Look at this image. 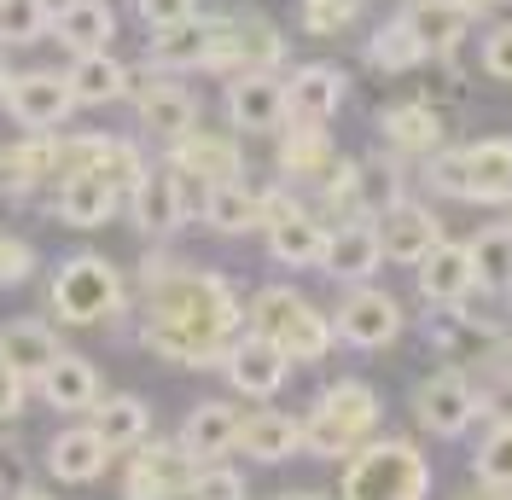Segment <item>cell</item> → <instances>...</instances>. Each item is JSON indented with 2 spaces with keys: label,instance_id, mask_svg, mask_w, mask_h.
<instances>
[{
  "label": "cell",
  "instance_id": "obj_8",
  "mask_svg": "<svg viewBox=\"0 0 512 500\" xmlns=\"http://www.w3.org/2000/svg\"><path fill=\"white\" fill-rule=\"evenodd\" d=\"M379 227L367 216H350V221H338L332 233H326V245H320V268L332 274V280H344V285H361L373 268H379Z\"/></svg>",
  "mask_w": 512,
  "mask_h": 500
},
{
  "label": "cell",
  "instance_id": "obj_19",
  "mask_svg": "<svg viewBox=\"0 0 512 500\" xmlns=\"http://www.w3.org/2000/svg\"><path fill=\"white\" fill-rule=\"evenodd\" d=\"M338 105H344V76L332 64H303L286 82V117H297V123L320 128Z\"/></svg>",
  "mask_w": 512,
  "mask_h": 500
},
{
  "label": "cell",
  "instance_id": "obj_50",
  "mask_svg": "<svg viewBox=\"0 0 512 500\" xmlns=\"http://www.w3.org/2000/svg\"><path fill=\"white\" fill-rule=\"evenodd\" d=\"M12 500H47V495H41V489H24V495H12Z\"/></svg>",
  "mask_w": 512,
  "mask_h": 500
},
{
  "label": "cell",
  "instance_id": "obj_39",
  "mask_svg": "<svg viewBox=\"0 0 512 500\" xmlns=\"http://www.w3.org/2000/svg\"><path fill=\"white\" fill-rule=\"evenodd\" d=\"M478 477L489 489H512V425H489L478 448Z\"/></svg>",
  "mask_w": 512,
  "mask_h": 500
},
{
  "label": "cell",
  "instance_id": "obj_44",
  "mask_svg": "<svg viewBox=\"0 0 512 500\" xmlns=\"http://www.w3.org/2000/svg\"><path fill=\"white\" fill-rule=\"evenodd\" d=\"M30 245H18V239H6V233H0V285H12V280H24V274H30Z\"/></svg>",
  "mask_w": 512,
  "mask_h": 500
},
{
  "label": "cell",
  "instance_id": "obj_17",
  "mask_svg": "<svg viewBox=\"0 0 512 500\" xmlns=\"http://www.w3.org/2000/svg\"><path fill=\"white\" fill-rule=\"evenodd\" d=\"M227 117L239 128H280L286 123V82H274L268 70H251L227 88Z\"/></svg>",
  "mask_w": 512,
  "mask_h": 500
},
{
  "label": "cell",
  "instance_id": "obj_15",
  "mask_svg": "<svg viewBox=\"0 0 512 500\" xmlns=\"http://www.w3.org/2000/svg\"><path fill=\"white\" fill-rule=\"evenodd\" d=\"M175 175L181 181H204V187H222V181L245 175V157L222 134H187V140H175Z\"/></svg>",
  "mask_w": 512,
  "mask_h": 500
},
{
  "label": "cell",
  "instance_id": "obj_4",
  "mask_svg": "<svg viewBox=\"0 0 512 500\" xmlns=\"http://www.w3.org/2000/svg\"><path fill=\"white\" fill-rule=\"evenodd\" d=\"M251 320H256V338H268L286 361H320L332 349V320H320V309H309L286 285L256 291Z\"/></svg>",
  "mask_w": 512,
  "mask_h": 500
},
{
  "label": "cell",
  "instance_id": "obj_23",
  "mask_svg": "<svg viewBox=\"0 0 512 500\" xmlns=\"http://www.w3.org/2000/svg\"><path fill=\"white\" fill-rule=\"evenodd\" d=\"M140 123L152 128L158 140H187L192 134V94L187 88H175L169 76H152L146 88H140Z\"/></svg>",
  "mask_w": 512,
  "mask_h": 500
},
{
  "label": "cell",
  "instance_id": "obj_6",
  "mask_svg": "<svg viewBox=\"0 0 512 500\" xmlns=\"http://www.w3.org/2000/svg\"><path fill=\"white\" fill-rule=\"evenodd\" d=\"M53 309L70 326H99L105 314L123 309V274L105 256H76V262H64L59 280H53Z\"/></svg>",
  "mask_w": 512,
  "mask_h": 500
},
{
  "label": "cell",
  "instance_id": "obj_32",
  "mask_svg": "<svg viewBox=\"0 0 512 500\" xmlns=\"http://www.w3.org/2000/svg\"><path fill=\"white\" fill-rule=\"evenodd\" d=\"M384 140L396 152H431L443 140V123L431 105H396V111H384Z\"/></svg>",
  "mask_w": 512,
  "mask_h": 500
},
{
  "label": "cell",
  "instance_id": "obj_5",
  "mask_svg": "<svg viewBox=\"0 0 512 500\" xmlns=\"http://www.w3.org/2000/svg\"><path fill=\"white\" fill-rule=\"evenodd\" d=\"M431 187L466 204H507L512 198V140H478L466 152H443L431 163Z\"/></svg>",
  "mask_w": 512,
  "mask_h": 500
},
{
  "label": "cell",
  "instance_id": "obj_25",
  "mask_svg": "<svg viewBox=\"0 0 512 500\" xmlns=\"http://www.w3.org/2000/svg\"><path fill=\"white\" fill-rule=\"evenodd\" d=\"M239 448L251 454L256 466H280V460H291L303 448V425L291 413H251L239 425Z\"/></svg>",
  "mask_w": 512,
  "mask_h": 500
},
{
  "label": "cell",
  "instance_id": "obj_22",
  "mask_svg": "<svg viewBox=\"0 0 512 500\" xmlns=\"http://www.w3.org/2000/svg\"><path fill=\"white\" fill-rule=\"evenodd\" d=\"M111 30H117V18H111V6H105V0H64L59 12H53V35H59L76 59L105 53Z\"/></svg>",
  "mask_w": 512,
  "mask_h": 500
},
{
  "label": "cell",
  "instance_id": "obj_2",
  "mask_svg": "<svg viewBox=\"0 0 512 500\" xmlns=\"http://www.w3.org/2000/svg\"><path fill=\"white\" fill-rule=\"evenodd\" d=\"M425 489H431V471L419 448L396 437L355 448L344 471V500H425Z\"/></svg>",
  "mask_w": 512,
  "mask_h": 500
},
{
  "label": "cell",
  "instance_id": "obj_34",
  "mask_svg": "<svg viewBox=\"0 0 512 500\" xmlns=\"http://www.w3.org/2000/svg\"><path fill=\"white\" fill-rule=\"evenodd\" d=\"M268 245H274V256H280L286 268H309V262H320L326 227H315L309 216H291V221H280V227H268Z\"/></svg>",
  "mask_w": 512,
  "mask_h": 500
},
{
  "label": "cell",
  "instance_id": "obj_7",
  "mask_svg": "<svg viewBox=\"0 0 512 500\" xmlns=\"http://www.w3.org/2000/svg\"><path fill=\"white\" fill-rule=\"evenodd\" d=\"M280 53H286V41L268 30L262 18H210V70L245 64V76H251V70L280 64Z\"/></svg>",
  "mask_w": 512,
  "mask_h": 500
},
{
  "label": "cell",
  "instance_id": "obj_3",
  "mask_svg": "<svg viewBox=\"0 0 512 500\" xmlns=\"http://www.w3.org/2000/svg\"><path fill=\"white\" fill-rule=\"evenodd\" d=\"M373 425H379V396H373L367 384L344 378V384H332V390L309 407V419H303V448L320 454V460H344V454H355V442L367 437Z\"/></svg>",
  "mask_w": 512,
  "mask_h": 500
},
{
  "label": "cell",
  "instance_id": "obj_9",
  "mask_svg": "<svg viewBox=\"0 0 512 500\" xmlns=\"http://www.w3.org/2000/svg\"><path fill=\"white\" fill-rule=\"evenodd\" d=\"M338 332L361 349H384L396 332H402V303L390 297V291H350L344 297V309H338Z\"/></svg>",
  "mask_w": 512,
  "mask_h": 500
},
{
  "label": "cell",
  "instance_id": "obj_40",
  "mask_svg": "<svg viewBox=\"0 0 512 500\" xmlns=\"http://www.w3.org/2000/svg\"><path fill=\"white\" fill-rule=\"evenodd\" d=\"M187 489L198 500H245V477H239V471H227V466H204Z\"/></svg>",
  "mask_w": 512,
  "mask_h": 500
},
{
  "label": "cell",
  "instance_id": "obj_14",
  "mask_svg": "<svg viewBox=\"0 0 512 500\" xmlns=\"http://www.w3.org/2000/svg\"><path fill=\"white\" fill-rule=\"evenodd\" d=\"M192 471L181 442H163V448H140V460H128L123 477V500H169L175 489H187Z\"/></svg>",
  "mask_w": 512,
  "mask_h": 500
},
{
  "label": "cell",
  "instance_id": "obj_29",
  "mask_svg": "<svg viewBox=\"0 0 512 500\" xmlns=\"http://www.w3.org/2000/svg\"><path fill=\"white\" fill-rule=\"evenodd\" d=\"M111 210H117V187H105L99 175H70V181H59V216L70 227H99Z\"/></svg>",
  "mask_w": 512,
  "mask_h": 500
},
{
  "label": "cell",
  "instance_id": "obj_28",
  "mask_svg": "<svg viewBox=\"0 0 512 500\" xmlns=\"http://www.w3.org/2000/svg\"><path fill=\"white\" fill-rule=\"evenodd\" d=\"M210 64V18H187L175 30H158L152 41V70H192Z\"/></svg>",
  "mask_w": 512,
  "mask_h": 500
},
{
  "label": "cell",
  "instance_id": "obj_24",
  "mask_svg": "<svg viewBox=\"0 0 512 500\" xmlns=\"http://www.w3.org/2000/svg\"><path fill=\"white\" fill-rule=\"evenodd\" d=\"M105 460H111V448L99 442L94 425L59 431L53 448H47V466H53V477H64V483H94L99 471H105Z\"/></svg>",
  "mask_w": 512,
  "mask_h": 500
},
{
  "label": "cell",
  "instance_id": "obj_41",
  "mask_svg": "<svg viewBox=\"0 0 512 500\" xmlns=\"http://www.w3.org/2000/svg\"><path fill=\"white\" fill-rule=\"evenodd\" d=\"M350 18H355L350 0H303V30H315V35H338Z\"/></svg>",
  "mask_w": 512,
  "mask_h": 500
},
{
  "label": "cell",
  "instance_id": "obj_20",
  "mask_svg": "<svg viewBox=\"0 0 512 500\" xmlns=\"http://www.w3.org/2000/svg\"><path fill=\"white\" fill-rule=\"evenodd\" d=\"M239 425H245V419H239L227 402L192 407V413H187V431H181V454L210 466V460H222L227 448H239Z\"/></svg>",
  "mask_w": 512,
  "mask_h": 500
},
{
  "label": "cell",
  "instance_id": "obj_30",
  "mask_svg": "<svg viewBox=\"0 0 512 500\" xmlns=\"http://www.w3.org/2000/svg\"><path fill=\"white\" fill-rule=\"evenodd\" d=\"M70 94H76V105H105V99L128 94V70L111 53H88V59L70 64Z\"/></svg>",
  "mask_w": 512,
  "mask_h": 500
},
{
  "label": "cell",
  "instance_id": "obj_11",
  "mask_svg": "<svg viewBox=\"0 0 512 500\" xmlns=\"http://www.w3.org/2000/svg\"><path fill=\"white\" fill-rule=\"evenodd\" d=\"M222 367L227 378L245 390V396H274L280 384H286V355L268 344V338H256V332H245V338H233V344L222 349Z\"/></svg>",
  "mask_w": 512,
  "mask_h": 500
},
{
  "label": "cell",
  "instance_id": "obj_36",
  "mask_svg": "<svg viewBox=\"0 0 512 500\" xmlns=\"http://www.w3.org/2000/svg\"><path fill=\"white\" fill-rule=\"evenodd\" d=\"M466 256H472L478 285H512V239H507V227H483L478 239L466 245Z\"/></svg>",
  "mask_w": 512,
  "mask_h": 500
},
{
  "label": "cell",
  "instance_id": "obj_16",
  "mask_svg": "<svg viewBox=\"0 0 512 500\" xmlns=\"http://www.w3.org/2000/svg\"><path fill=\"white\" fill-rule=\"evenodd\" d=\"M181 216H187L181 175H175V169H146V175L134 181V227L152 233V239H163V233L181 227Z\"/></svg>",
  "mask_w": 512,
  "mask_h": 500
},
{
  "label": "cell",
  "instance_id": "obj_10",
  "mask_svg": "<svg viewBox=\"0 0 512 500\" xmlns=\"http://www.w3.org/2000/svg\"><path fill=\"white\" fill-rule=\"evenodd\" d=\"M414 413L425 431H437V437H460L466 425H472V413H478V402H472V390H466V378L460 373H437L425 378L414 390Z\"/></svg>",
  "mask_w": 512,
  "mask_h": 500
},
{
  "label": "cell",
  "instance_id": "obj_51",
  "mask_svg": "<svg viewBox=\"0 0 512 500\" xmlns=\"http://www.w3.org/2000/svg\"><path fill=\"white\" fill-rule=\"evenodd\" d=\"M169 500H198V495H192V489H175V495H169Z\"/></svg>",
  "mask_w": 512,
  "mask_h": 500
},
{
  "label": "cell",
  "instance_id": "obj_46",
  "mask_svg": "<svg viewBox=\"0 0 512 500\" xmlns=\"http://www.w3.org/2000/svg\"><path fill=\"white\" fill-rule=\"evenodd\" d=\"M489 419H495V425H512V373L489 390Z\"/></svg>",
  "mask_w": 512,
  "mask_h": 500
},
{
  "label": "cell",
  "instance_id": "obj_42",
  "mask_svg": "<svg viewBox=\"0 0 512 500\" xmlns=\"http://www.w3.org/2000/svg\"><path fill=\"white\" fill-rule=\"evenodd\" d=\"M134 6H140V18H146L152 30H175V24L198 18V12H192L198 0H134Z\"/></svg>",
  "mask_w": 512,
  "mask_h": 500
},
{
  "label": "cell",
  "instance_id": "obj_21",
  "mask_svg": "<svg viewBox=\"0 0 512 500\" xmlns=\"http://www.w3.org/2000/svg\"><path fill=\"white\" fill-rule=\"evenodd\" d=\"M64 349L41 320H6L0 326V367H12L18 378H41Z\"/></svg>",
  "mask_w": 512,
  "mask_h": 500
},
{
  "label": "cell",
  "instance_id": "obj_49",
  "mask_svg": "<svg viewBox=\"0 0 512 500\" xmlns=\"http://www.w3.org/2000/svg\"><path fill=\"white\" fill-rule=\"evenodd\" d=\"M460 6H466V12H478V6H495V0H460Z\"/></svg>",
  "mask_w": 512,
  "mask_h": 500
},
{
  "label": "cell",
  "instance_id": "obj_35",
  "mask_svg": "<svg viewBox=\"0 0 512 500\" xmlns=\"http://www.w3.org/2000/svg\"><path fill=\"white\" fill-rule=\"evenodd\" d=\"M280 169L286 175H303V181H315V175H332V152H326V134L309 123H297L286 134V146H280Z\"/></svg>",
  "mask_w": 512,
  "mask_h": 500
},
{
  "label": "cell",
  "instance_id": "obj_52",
  "mask_svg": "<svg viewBox=\"0 0 512 500\" xmlns=\"http://www.w3.org/2000/svg\"><path fill=\"white\" fill-rule=\"evenodd\" d=\"M507 239H512V227H507Z\"/></svg>",
  "mask_w": 512,
  "mask_h": 500
},
{
  "label": "cell",
  "instance_id": "obj_33",
  "mask_svg": "<svg viewBox=\"0 0 512 500\" xmlns=\"http://www.w3.org/2000/svg\"><path fill=\"white\" fill-rule=\"evenodd\" d=\"M204 221L216 233H251L256 227V192H245L239 181H222V187H204Z\"/></svg>",
  "mask_w": 512,
  "mask_h": 500
},
{
  "label": "cell",
  "instance_id": "obj_48",
  "mask_svg": "<svg viewBox=\"0 0 512 500\" xmlns=\"http://www.w3.org/2000/svg\"><path fill=\"white\" fill-rule=\"evenodd\" d=\"M280 500H326V495H315V489H309V495H303V489H297V495H280Z\"/></svg>",
  "mask_w": 512,
  "mask_h": 500
},
{
  "label": "cell",
  "instance_id": "obj_31",
  "mask_svg": "<svg viewBox=\"0 0 512 500\" xmlns=\"http://www.w3.org/2000/svg\"><path fill=\"white\" fill-rule=\"evenodd\" d=\"M146 402L140 396H105L99 402V413H94V431H99V442L105 448H134V442L146 437Z\"/></svg>",
  "mask_w": 512,
  "mask_h": 500
},
{
  "label": "cell",
  "instance_id": "obj_1",
  "mask_svg": "<svg viewBox=\"0 0 512 500\" xmlns=\"http://www.w3.org/2000/svg\"><path fill=\"white\" fill-rule=\"evenodd\" d=\"M152 291V320H146V344L175 367H210L222 361L227 338L239 326V303L216 274H192V268H146Z\"/></svg>",
  "mask_w": 512,
  "mask_h": 500
},
{
  "label": "cell",
  "instance_id": "obj_27",
  "mask_svg": "<svg viewBox=\"0 0 512 500\" xmlns=\"http://www.w3.org/2000/svg\"><path fill=\"white\" fill-rule=\"evenodd\" d=\"M41 390H47V402H53V407L82 413V407L99 402V373L82 361V355H59V361L41 373Z\"/></svg>",
  "mask_w": 512,
  "mask_h": 500
},
{
  "label": "cell",
  "instance_id": "obj_12",
  "mask_svg": "<svg viewBox=\"0 0 512 500\" xmlns=\"http://www.w3.org/2000/svg\"><path fill=\"white\" fill-rule=\"evenodd\" d=\"M6 111H12L24 128H59L64 117L76 111V94H70V82H64V76L35 70V76H18V82H12Z\"/></svg>",
  "mask_w": 512,
  "mask_h": 500
},
{
  "label": "cell",
  "instance_id": "obj_45",
  "mask_svg": "<svg viewBox=\"0 0 512 500\" xmlns=\"http://www.w3.org/2000/svg\"><path fill=\"white\" fill-rule=\"evenodd\" d=\"M18 407H24V378L12 373V367H0V425H6Z\"/></svg>",
  "mask_w": 512,
  "mask_h": 500
},
{
  "label": "cell",
  "instance_id": "obj_18",
  "mask_svg": "<svg viewBox=\"0 0 512 500\" xmlns=\"http://www.w3.org/2000/svg\"><path fill=\"white\" fill-rule=\"evenodd\" d=\"M419 291L431 297V303H443V309H460L472 291H478V274H472V256L466 245H437L425 262H419Z\"/></svg>",
  "mask_w": 512,
  "mask_h": 500
},
{
  "label": "cell",
  "instance_id": "obj_13",
  "mask_svg": "<svg viewBox=\"0 0 512 500\" xmlns=\"http://www.w3.org/2000/svg\"><path fill=\"white\" fill-rule=\"evenodd\" d=\"M384 233H379V250L384 256H396V262H425L431 250L443 245V227H437V216L425 210V204H390L379 221Z\"/></svg>",
  "mask_w": 512,
  "mask_h": 500
},
{
  "label": "cell",
  "instance_id": "obj_37",
  "mask_svg": "<svg viewBox=\"0 0 512 500\" xmlns=\"http://www.w3.org/2000/svg\"><path fill=\"white\" fill-rule=\"evenodd\" d=\"M367 59L396 76V70H414V64L425 59V47L414 41V30H408V24H384V30L367 41Z\"/></svg>",
  "mask_w": 512,
  "mask_h": 500
},
{
  "label": "cell",
  "instance_id": "obj_47",
  "mask_svg": "<svg viewBox=\"0 0 512 500\" xmlns=\"http://www.w3.org/2000/svg\"><path fill=\"white\" fill-rule=\"evenodd\" d=\"M12 82H18V76H12V70H6V64H0V105H6V99H12Z\"/></svg>",
  "mask_w": 512,
  "mask_h": 500
},
{
  "label": "cell",
  "instance_id": "obj_43",
  "mask_svg": "<svg viewBox=\"0 0 512 500\" xmlns=\"http://www.w3.org/2000/svg\"><path fill=\"white\" fill-rule=\"evenodd\" d=\"M483 64H489V76L512 82V24H507V30H495L489 41H483Z\"/></svg>",
  "mask_w": 512,
  "mask_h": 500
},
{
  "label": "cell",
  "instance_id": "obj_38",
  "mask_svg": "<svg viewBox=\"0 0 512 500\" xmlns=\"http://www.w3.org/2000/svg\"><path fill=\"white\" fill-rule=\"evenodd\" d=\"M47 24H53V6H47V0H0V41L24 47V41H35Z\"/></svg>",
  "mask_w": 512,
  "mask_h": 500
},
{
  "label": "cell",
  "instance_id": "obj_26",
  "mask_svg": "<svg viewBox=\"0 0 512 500\" xmlns=\"http://www.w3.org/2000/svg\"><path fill=\"white\" fill-rule=\"evenodd\" d=\"M402 24L414 30V41L425 47V53H448V47H454V41L466 35V24H472V12H466L460 0H414Z\"/></svg>",
  "mask_w": 512,
  "mask_h": 500
}]
</instances>
